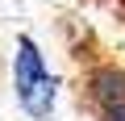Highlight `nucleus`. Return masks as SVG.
Returning a JSON list of instances; mask_svg holds the SVG:
<instances>
[{"instance_id": "obj_1", "label": "nucleus", "mask_w": 125, "mask_h": 121, "mask_svg": "<svg viewBox=\"0 0 125 121\" xmlns=\"http://www.w3.org/2000/svg\"><path fill=\"white\" fill-rule=\"evenodd\" d=\"M13 88H17V104L25 109V117H33V121H50L54 100H58V84H54L46 58H42V50H38V42H33L29 33H17Z\"/></svg>"}, {"instance_id": "obj_2", "label": "nucleus", "mask_w": 125, "mask_h": 121, "mask_svg": "<svg viewBox=\"0 0 125 121\" xmlns=\"http://www.w3.org/2000/svg\"><path fill=\"white\" fill-rule=\"evenodd\" d=\"M83 96L96 113H108V109H125V67L117 63H96L88 67L83 75Z\"/></svg>"}, {"instance_id": "obj_3", "label": "nucleus", "mask_w": 125, "mask_h": 121, "mask_svg": "<svg viewBox=\"0 0 125 121\" xmlns=\"http://www.w3.org/2000/svg\"><path fill=\"white\" fill-rule=\"evenodd\" d=\"M100 121H125V109H108V113H100Z\"/></svg>"}]
</instances>
